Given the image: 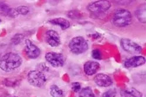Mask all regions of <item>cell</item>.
I'll use <instances>...</instances> for the list:
<instances>
[{
  "label": "cell",
  "mask_w": 146,
  "mask_h": 97,
  "mask_svg": "<svg viewBox=\"0 0 146 97\" xmlns=\"http://www.w3.org/2000/svg\"><path fill=\"white\" fill-rule=\"evenodd\" d=\"M45 59L50 65L55 68L63 67L65 64V58L62 53L48 52L45 54Z\"/></svg>",
  "instance_id": "8992f818"
},
{
  "label": "cell",
  "mask_w": 146,
  "mask_h": 97,
  "mask_svg": "<svg viewBox=\"0 0 146 97\" xmlns=\"http://www.w3.org/2000/svg\"><path fill=\"white\" fill-rule=\"evenodd\" d=\"M132 22V15L128 9L120 8L114 11L112 17L113 24L118 28H124Z\"/></svg>",
  "instance_id": "7a4b0ae2"
},
{
  "label": "cell",
  "mask_w": 146,
  "mask_h": 97,
  "mask_svg": "<svg viewBox=\"0 0 146 97\" xmlns=\"http://www.w3.org/2000/svg\"><path fill=\"white\" fill-rule=\"evenodd\" d=\"M67 16L72 19H80L82 17V13L78 10H72L68 12Z\"/></svg>",
  "instance_id": "d6986e66"
},
{
  "label": "cell",
  "mask_w": 146,
  "mask_h": 97,
  "mask_svg": "<svg viewBox=\"0 0 146 97\" xmlns=\"http://www.w3.org/2000/svg\"><path fill=\"white\" fill-rule=\"evenodd\" d=\"M71 87L72 90L75 92H79L82 89L81 84L79 82H73L71 85Z\"/></svg>",
  "instance_id": "cb8c5ba5"
},
{
  "label": "cell",
  "mask_w": 146,
  "mask_h": 97,
  "mask_svg": "<svg viewBox=\"0 0 146 97\" xmlns=\"http://www.w3.org/2000/svg\"><path fill=\"white\" fill-rule=\"evenodd\" d=\"M145 63V58L143 56H134L126 60L124 66L126 69L136 68L143 66Z\"/></svg>",
  "instance_id": "30bf717a"
},
{
  "label": "cell",
  "mask_w": 146,
  "mask_h": 97,
  "mask_svg": "<svg viewBox=\"0 0 146 97\" xmlns=\"http://www.w3.org/2000/svg\"><path fill=\"white\" fill-rule=\"evenodd\" d=\"M96 84L100 87H108L113 84L111 78L108 74L99 73L96 74L93 79Z\"/></svg>",
  "instance_id": "8fae6325"
},
{
  "label": "cell",
  "mask_w": 146,
  "mask_h": 97,
  "mask_svg": "<svg viewBox=\"0 0 146 97\" xmlns=\"http://www.w3.org/2000/svg\"><path fill=\"white\" fill-rule=\"evenodd\" d=\"M0 15L8 18H15L19 14L15 8L10 7L5 3H0Z\"/></svg>",
  "instance_id": "4fadbf2b"
},
{
  "label": "cell",
  "mask_w": 146,
  "mask_h": 97,
  "mask_svg": "<svg viewBox=\"0 0 146 97\" xmlns=\"http://www.w3.org/2000/svg\"><path fill=\"white\" fill-rule=\"evenodd\" d=\"M116 90L113 88V89H110L106 92H104L102 97H116Z\"/></svg>",
  "instance_id": "7402d4cb"
},
{
  "label": "cell",
  "mask_w": 146,
  "mask_h": 97,
  "mask_svg": "<svg viewBox=\"0 0 146 97\" xmlns=\"http://www.w3.org/2000/svg\"><path fill=\"white\" fill-rule=\"evenodd\" d=\"M122 97H143V94L135 88H127L121 92Z\"/></svg>",
  "instance_id": "2e32d148"
},
{
  "label": "cell",
  "mask_w": 146,
  "mask_h": 97,
  "mask_svg": "<svg viewBox=\"0 0 146 97\" xmlns=\"http://www.w3.org/2000/svg\"><path fill=\"white\" fill-rule=\"evenodd\" d=\"M70 51L78 55L86 52L89 49L88 41L82 36H76L73 38L69 43Z\"/></svg>",
  "instance_id": "277c9868"
},
{
  "label": "cell",
  "mask_w": 146,
  "mask_h": 97,
  "mask_svg": "<svg viewBox=\"0 0 146 97\" xmlns=\"http://www.w3.org/2000/svg\"><path fill=\"white\" fill-rule=\"evenodd\" d=\"M1 22V19H0V22Z\"/></svg>",
  "instance_id": "d4e9b609"
},
{
  "label": "cell",
  "mask_w": 146,
  "mask_h": 97,
  "mask_svg": "<svg viewBox=\"0 0 146 97\" xmlns=\"http://www.w3.org/2000/svg\"><path fill=\"white\" fill-rule=\"evenodd\" d=\"M79 97H96L92 89L90 87L82 88L80 91Z\"/></svg>",
  "instance_id": "ac0fdd59"
},
{
  "label": "cell",
  "mask_w": 146,
  "mask_h": 97,
  "mask_svg": "<svg viewBox=\"0 0 146 97\" xmlns=\"http://www.w3.org/2000/svg\"><path fill=\"white\" fill-rule=\"evenodd\" d=\"M100 65L99 63L96 61L90 60L86 61L83 66L85 73L89 76L95 74L100 69Z\"/></svg>",
  "instance_id": "7c38bea8"
},
{
  "label": "cell",
  "mask_w": 146,
  "mask_h": 97,
  "mask_svg": "<svg viewBox=\"0 0 146 97\" xmlns=\"http://www.w3.org/2000/svg\"><path fill=\"white\" fill-rule=\"evenodd\" d=\"M111 6V3L109 1L102 0V1H94L89 4L87 6V9L94 16L93 18H99V16L109 11Z\"/></svg>",
  "instance_id": "3957f363"
},
{
  "label": "cell",
  "mask_w": 146,
  "mask_h": 97,
  "mask_svg": "<svg viewBox=\"0 0 146 97\" xmlns=\"http://www.w3.org/2000/svg\"><path fill=\"white\" fill-rule=\"evenodd\" d=\"M49 22L51 24L59 26L62 30H66L70 27L69 21L64 18H55L50 19Z\"/></svg>",
  "instance_id": "5bb4252c"
},
{
  "label": "cell",
  "mask_w": 146,
  "mask_h": 97,
  "mask_svg": "<svg viewBox=\"0 0 146 97\" xmlns=\"http://www.w3.org/2000/svg\"><path fill=\"white\" fill-rule=\"evenodd\" d=\"M28 82L35 87H42L45 84L47 79L45 74L40 70L30 71L27 75Z\"/></svg>",
  "instance_id": "5b68a950"
},
{
  "label": "cell",
  "mask_w": 146,
  "mask_h": 97,
  "mask_svg": "<svg viewBox=\"0 0 146 97\" xmlns=\"http://www.w3.org/2000/svg\"><path fill=\"white\" fill-rule=\"evenodd\" d=\"M45 40L47 44L52 48L58 47L61 44L60 36L54 30L49 29L45 33Z\"/></svg>",
  "instance_id": "9c48e42d"
},
{
  "label": "cell",
  "mask_w": 146,
  "mask_h": 97,
  "mask_svg": "<svg viewBox=\"0 0 146 97\" xmlns=\"http://www.w3.org/2000/svg\"><path fill=\"white\" fill-rule=\"evenodd\" d=\"M23 63V59L18 53L8 52L0 59V69L5 72H11L19 68Z\"/></svg>",
  "instance_id": "6da1fadb"
},
{
  "label": "cell",
  "mask_w": 146,
  "mask_h": 97,
  "mask_svg": "<svg viewBox=\"0 0 146 97\" xmlns=\"http://www.w3.org/2000/svg\"><path fill=\"white\" fill-rule=\"evenodd\" d=\"M135 15L140 22L145 24L146 22V6L145 4L140 5L135 11Z\"/></svg>",
  "instance_id": "9a60e30c"
},
{
  "label": "cell",
  "mask_w": 146,
  "mask_h": 97,
  "mask_svg": "<svg viewBox=\"0 0 146 97\" xmlns=\"http://www.w3.org/2000/svg\"><path fill=\"white\" fill-rule=\"evenodd\" d=\"M24 38V36L22 34H16L11 39V43L14 45H17L21 42Z\"/></svg>",
  "instance_id": "44dd1931"
},
{
  "label": "cell",
  "mask_w": 146,
  "mask_h": 97,
  "mask_svg": "<svg viewBox=\"0 0 146 97\" xmlns=\"http://www.w3.org/2000/svg\"><path fill=\"white\" fill-rule=\"evenodd\" d=\"M15 9L19 15H27L29 13V8L27 6H25V5L18 6L15 8Z\"/></svg>",
  "instance_id": "ffe728a7"
},
{
  "label": "cell",
  "mask_w": 146,
  "mask_h": 97,
  "mask_svg": "<svg viewBox=\"0 0 146 97\" xmlns=\"http://www.w3.org/2000/svg\"><path fill=\"white\" fill-rule=\"evenodd\" d=\"M92 56L95 60H101L102 59V53L100 50L94 49L92 51Z\"/></svg>",
  "instance_id": "603a6c76"
},
{
  "label": "cell",
  "mask_w": 146,
  "mask_h": 97,
  "mask_svg": "<svg viewBox=\"0 0 146 97\" xmlns=\"http://www.w3.org/2000/svg\"><path fill=\"white\" fill-rule=\"evenodd\" d=\"M50 94L52 97H64V92L58 86L55 84L52 85L50 87Z\"/></svg>",
  "instance_id": "e0dca14e"
},
{
  "label": "cell",
  "mask_w": 146,
  "mask_h": 97,
  "mask_svg": "<svg viewBox=\"0 0 146 97\" xmlns=\"http://www.w3.org/2000/svg\"><path fill=\"white\" fill-rule=\"evenodd\" d=\"M25 50L27 57L30 59H36L40 55V49L29 39L25 40Z\"/></svg>",
  "instance_id": "ba28073f"
},
{
  "label": "cell",
  "mask_w": 146,
  "mask_h": 97,
  "mask_svg": "<svg viewBox=\"0 0 146 97\" xmlns=\"http://www.w3.org/2000/svg\"><path fill=\"white\" fill-rule=\"evenodd\" d=\"M14 97H17V96H14Z\"/></svg>",
  "instance_id": "484cf974"
},
{
  "label": "cell",
  "mask_w": 146,
  "mask_h": 97,
  "mask_svg": "<svg viewBox=\"0 0 146 97\" xmlns=\"http://www.w3.org/2000/svg\"><path fill=\"white\" fill-rule=\"evenodd\" d=\"M120 46L125 51L130 54H140L143 50L140 45L127 38H122L120 40Z\"/></svg>",
  "instance_id": "52a82bcc"
}]
</instances>
